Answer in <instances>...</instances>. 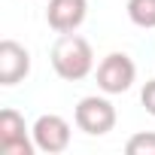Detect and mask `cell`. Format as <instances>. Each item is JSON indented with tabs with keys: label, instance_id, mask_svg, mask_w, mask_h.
Listing matches in <instances>:
<instances>
[{
	"label": "cell",
	"instance_id": "obj_1",
	"mask_svg": "<svg viewBox=\"0 0 155 155\" xmlns=\"http://www.w3.org/2000/svg\"><path fill=\"white\" fill-rule=\"evenodd\" d=\"M52 67L61 79L79 82L94 70V52L79 34H61L52 46Z\"/></svg>",
	"mask_w": 155,
	"mask_h": 155
},
{
	"label": "cell",
	"instance_id": "obj_2",
	"mask_svg": "<svg viewBox=\"0 0 155 155\" xmlns=\"http://www.w3.org/2000/svg\"><path fill=\"white\" fill-rule=\"evenodd\" d=\"M73 119H76V128L85 131L88 137H104L116 128V107L107 97L91 94V97H82L76 104Z\"/></svg>",
	"mask_w": 155,
	"mask_h": 155
},
{
	"label": "cell",
	"instance_id": "obj_3",
	"mask_svg": "<svg viewBox=\"0 0 155 155\" xmlns=\"http://www.w3.org/2000/svg\"><path fill=\"white\" fill-rule=\"evenodd\" d=\"M137 79V67L125 52H110L97 64V85L104 94H122L134 85Z\"/></svg>",
	"mask_w": 155,
	"mask_h": 155
},
{
	"label": "cell",
	"instance_id": "obj_4",
	"mask_svg": "<svg viewBox=\"0 0 155 155\" xmlns=\"http://www.w3.org/2000/svg\"><path fill=\"white\" fill-rule=\"evenodd\" d=\"M31 137H34V143H37L40 152L58 155V152H64L70 146V125H67V119H61L55 113H46V116H40L34 122Z\"/></svg>",
	"mask_w": 155,
	"mask_h": 155
},
{
	"label": "cell",
	"instance_id": "obj_5",
	"mask_svg": "<svg viewBox=\"0 0 155 155\" xmlns=\"http://www.w3.org/2000/svg\"><path fill=\"white\" fill-rule=\"evenodd\" d=\"M25 116L18 110H3L0 113V152L3 155H31L37 149L34 140H28L25 134Z\"/></svg>",
	"mask_w": 155,
	"mask_h": 155
},
{
	"label": "cell",
	"instance_id": "obj_6",
	"mask_svg": "<svg viewBox=\"0 0 155 155\" xmlns=\"http://www.w3.org/2000/svg\"><path fill=\"white\" fill-rule=\"evenodd\" d=\"M28 73H31V52L15 40H3L0 43V85H15Z\"/></svg>",
	"mask_w": 155,
	"mask_h": 155
},
{
	"label": "cell",
	"instance_id": "obj_7",
	"mask_svg": "<svg viewBox=\"0 0 155 155\" xmlns=\"http://www.w3.org/2000/svg\"><path fill=\"white\" fill-rule=\"evenodd\" d=\"M85 12H88V0H49L46 21L58 34H73L85 21Z\"/></svg>",
	"mask_w": 155,
	"mask_h": 155
},
{
	"label": "cell",
	"instance_id": "obj_8",
	"mask_svg": "<svg viewBox=\"0 0 155 155\" xmlns=\"http://www.w3.org/2000/svg\"><path fill=\"white\" fill-rule=\"evenodd\" d=\"M128 18L137 28H155V0H128Z\"/></svg>",
	"mask_w": 155,
	"mask_h": 155
},
{
	"label": "cell",
	"instance_id": "obj_9",
	"mask_svg": "<svg viewBox=\"0 0 155 155\" xmlns=\"http://www.w3.org/2000/svg\"><path fill=\"white\" fill-rule=\"evenodd\" d=\"M128 155H155V131H140L125 143Z\"/></svg>",
	"mask_w": 155,
	"mask_h": 155
},
{
	"label": "cell",
	"instance_id": "obj_10",
	"mask_svg": "<svg viewBox=\"0 0 155 155\" xmlns=\"http://www.w3.org/2000/svg\"><path fill=\"white\" fill-rule=\"evenodd\" d=\"M140 101H143L146 113H149V116H155V79H149V82L143 85V91H140Z\"/></svg>",
	"mask_w": 155,
	"mask_h": 155
}]
</instances>
